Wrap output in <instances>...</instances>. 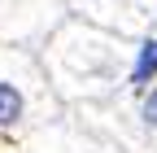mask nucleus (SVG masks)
<instances>
[{
  "mask_svg": "<svg viewBox=\"0 0 157 153\" xmlns=\"http://www.w3.org/2000/svg\"><path fill=\"white\" fill-rule=\"evenodd\" d=\"M131 53L135 40L105 26H92L83 18H61L44 44H39V66H44V79L52 88V96L61 105H105L118 101L127 92V74H131Z\"/></svg>",
  "mask_w": 157,
  "mask_h": 153,
  "instance_id": "1",
  "label": "nucleus"
},
{
  "mask_svg": "<svg viewBox=\"0 0 157 153\" xmlns=\"http://www.w3.org/2000/svg\"><path fill=\"white\" fill-rule=\"evenodd\" d=\"M70 18H83L92 26L118 31L127 40L157 31V0H66Z\"/></svg>",
  "mask_w": 157,
  "mask_h": 153,
  "instance_id": "5",
  "label": "nucleus"
},
{
  "mask_svg": "<svg viewBox=\"0 0 157 153\" xmlns=\"http://www.w3.org/2000/svg\"><path fill=\"white\" fill-rule=\"evenodd\" d=\"M52 118H61V101L52 96L39 57L31 48L0 44V131H35Z\"/></svg>",
  "mask_w": 157,
  "mask_h": 153,
  "instance_id": "2",
  "label": "nucleus"
},
{
  "mask_svg": "<svg viewBox=\"0 0 157 153\" xmlns=\"http://www.w3.org/2000/svg\"><path fill=\"white\" fill-rule=\"evenodd\" d=\"M22 153H122L101 127H92L87 118H52L44 127L31 131V140Z\"/></svg>",
  "mask_w": 157,
  "mask_h": 153,
  "instance_id": "6",
  "label": "nucleus"
},
{
  "mask_svg": "<svg viewBox=\"0 0 157 153\" xmlns=\"http://www.w3.org/2000/svg\"><path fill=\"white\" fill-rule=\"evenodd\" d=\"M83 118L101 127L122 153H157V83H148L144 92H131V96L92 105L83 109Z\"/></svg>",
  "mask_w": 157,
  "mask_h": 153,
  "instance_id": "3",
  "label": "nucleus"
},
{
  "mask_svg": "<svg viewBox=\"0 0 157 153\" xmlns=\"http://www.w3.org/2000/svg\"><path fill=\"white\" fill-rule=\"evenodd\" d=\"M148 83H157V31H148V35H140V40H135L131 74H127V92H122V96H131V92H144Z\"/></svg>",
  "mask_w": 157,
  "mask_h": 153,
  "instance_id": "7",
  "label": "nucleus"
},
{
  "mask_svg": "<svg viewBox=\"0 0 157 153\" xmlns=\"http://www.w3.org/2000/svg\"><path fill=\"white\" fill-rule=\"evenodd\" d=\"M66 0H0V44L35 48L61 26Z\"/></svg>",
  "mask_w": 157,
  "mask_h": 153,
  "instance_id": "4",
  "label": "nucleus"
}]
</instances>
